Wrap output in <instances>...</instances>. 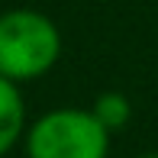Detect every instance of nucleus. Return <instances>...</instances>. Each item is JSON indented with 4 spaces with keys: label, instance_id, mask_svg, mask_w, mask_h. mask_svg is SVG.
Returning a JSON list of instances; mask_svg holds the SVG:
<instances>
[{
    "label": "nucleus",
    "instance_id": "5",
    "mask_svg": "<svg viewBox=\"0 0 158 158\" xmlns=\"http://www.w3.org/2000/svg\"><path fill=\"white\" fill-rule=\"evenodd\" d=\"M139 158H158V152H148V155H139Z\"/></svg>",
    "mask_w": 158,
    "mask_h": 158
},
{
    "label": "nucleus",
    "instance_id": "1",
    "mask_svg": "<svg viewBox=\"0 0 158 158\" xmlns=\"http://www.w3.org/2000/svg\"><path fill=\"white\" fill-rule=\"evenodd\" d=\"M61 58V29L29 6L0 13V74L16 84L48 74Z\"/></svg>",
    "mask_w": 158,
    "mask_h": 158
},
{
    "label": "nucleus",
    "instance_id": "2",
    "mask_svg": "<svg viewBox=\"0 0 158 158\" xmlns=\"http://www.w3.org/2000/svg\"><path fill=\"white\" fill-rule=\"evenodd\" d=\"M110 129L81 106H55L26 126V158H106Z\"/></svg>",
    "mask_w": 158,
    "mask_h": 158
},
{
    "label": "nucleus",
    "instance_id": "3",
    "mask_svg": "<svg viewBox=\"0 0 158 158\" xmlns=\"http://www.w3.org/2000/svg\"><path fill=\"white\" fill-rule=\"evenodd\" d=\"M26 135V100L16 81L0 74V158L10 155Z\"/></svg>",
    "mask_w": 158,
    "mask_h": 158
},
{
    "label": "nucleus",
    "instance_id": "4",
    "mask_svg": "<svg viewBox=\"0 0 158 158\" xmlns=\"http://www.w3.org/2000/svg\"><path fill=\"white\" fill-rule=\"evenodd\" d=\"M90 110H94V116L110 129V132H119V129H126L129 119H132V100H129L123 90H103V94H97Z\"/></svg>",
    "mask_w": 158,
    "mask_h": 158
}]
</instances>
